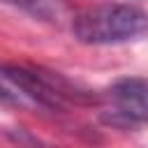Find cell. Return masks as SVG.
<instances>
[{
    "instance_id": "1",
    "label": "cell",
    "mask_w": 148,
    "mask_h": 148,
    "mask_svg": "<svg viewBox=\"0 0 148 148\" xmlns=\"http://www.w3.org/2000/svg\"><path fill=\"white\" fill-rule=\"evenodd\" d=\"M72 32L83 44H123L148 32V14L136 5H99L76 14Z\"/></svg>"
},
{
    "instance_id": "2",
    "label": "cell",
    "mask_w": 148,
    "mask_h": 148,
    "mask_svg": "<svg viewBox=\"0 0 148 148\" xmlns=\"http://www.w3.org/2000/svg\"><path fill=\"white\" fill-rule=\"evenodd\" d=\"M0 79L32 99L35 104L51 109V111H65L69 102H81L86 99L83 92L72 88L62 76H51L42 69H32L25 65H14V62H0Z\"/></svg>"
},
{
    "instance_id": "3",
    "label": "cell",
    "mask_w": 148,
    "mask_h": 148,
    "mask_svg": "<svg viewBox=\"0 0 148 148\" xmlns=\"http://www.w3.org/2000/svg\"><path fill=\"white\" fill-rule=\"evenodd\" d=\"M109 99L113 104L109 116L111 123L123 127L148 123V79L130 76L116 81L109 88Z\"/></svg>"
},
{
    "instance_id": "4",
    "label": "cell",
    "mask_w": 148,
    "mask_h": 148,
    "mask_svg": "<svg viewBox=\"0 0 148 148\" xmlns=\"http://www.w3.org/2000/svg\"><path fill=\"white\" fill-rule=\"evenodd\" d=\"M0 2L44 23H60L67 14L62 0H0Z\"/></svg>"
},
{
    "instance_id": "5",
    "label": "cell",
    "mask_w": 148,
    "mask_h": 148,
    "mask_svg": "<svg viewBox=\"0 0 148 148\" xmlns=\"http://www.w3.org/2000/svg\"><path fill=\"white\" fill-rule=\"evenodd\" d=\"M14 141H16V143H21L23 148H56V146H49V143H44V141L35 139V136H32V134H28V132H16V134H14Z\"/></svg>"
},
{
    "instance_id": "6",
    "label": "cell",
    "mask_w": 148,
    "mask_h": 148,
    "mask_svg": "<svg viewBox=\"0 0 148 148\" xmlns=\"http://www.w3.org/2000/svg\"><path fill=\"white\" fill-rule=\"evenodd\" d=\"M0 102H2V104H18L21 97H18V92H14V88L0 83Z\"/></svg>"
}]
</instances>
